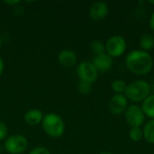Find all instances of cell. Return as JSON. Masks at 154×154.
I'll list each match as a JSON object with an SVG mask.
<instances>
[{
  "instance_id": "21",
  "label": "cell",
  "mask_w": 154,
  "mask_h": 154,
  "mask_svg": "<svg viewBox=\"0 0 154 154\" xmlns=\"http://www.w3.org/2000/svg\"><path fill=\"white\" fill-rule=\"evenodd\" d=\"M29 154H51V152L49 151V149L42 147V146H38L33 148Z\"/></svg>"
},
{
  "instance_id": "24",
  "label": "cell",
  "mask_w": 154,
  "mask_h": 154,
  "mask_svg": "<svg viewBox=\"0 0 154 154\" xmlns=\"http://www.w3.org/2000/svg\"><path fill=\"white\" fill-rule=\"evenodd\" d=\"M4 68H5L4 61H3L2 58L0 57V76L2 75V73H3V71H4Z\"/></svg>"
},
{
  "instance_id": "15",
  "label": "cell",
  "mask_w": 154,
  "mask_h": 154,
  "mask_svg": "<svg viewBox=\"0 0 154 154\" xmlns=\"http://www.w3.org/2000/svg\"><path fill=\"white\" fill-rule=\"evenodd\" d=\"M143 131V138L149 143L154 144V119H151L144 125Z\"/></svg>"
},
{
  "instance_id": "29",
  "label": "cell",
  "mask_w": 154,
  "mask_h": 154,
  "mask_svg": "<svg viewBox=\"0 0 154 154\" xmlns=\"http://www.w3.org/2000/svg\"><path fill=\"white\" fill-rule=\"evenodd\" d=\"M153 89H154V81H153Z\"/></svg>"
},
{
  "instance_id": "19",
  "label": "cell",
  "mask_w": 154,
  "mask_h": 154,
  "mask_svg": "<svg viewBox=\"0 0 154 154\" xmlns=\"http://www.w3.org/2000/svg\"><path fill=\"white\" fill-rule=\"evenodd\" d=\"M92 84L88 83L86 81H82L79 80L78 83V90L79 93L83 94V95H88L91 91H92Z\"/></svg>"
},
{
  "instance_id": "11",
  "label": "cell",
  "mask_w": 154,
  "mask_h": 154,
  "mask_svg": "<svg viewBox=\"0 0 154 154\" xmlns=\"http://www.w3.org/2000/svg\"><path fill=\"white\" fill-rule=\"evenodd\" d=\"M58 61L64 68H71L76 65L78 57L72 50L64 49L58 54Z\"/></svg>"
},
{
  "instance_id": "14",
  "label": "cell",
  "mask_w": 154,
  "mask_h": 154,
  "mask_svg": "<svg viewBox=\"0 0 154 154\" xmlns=\"http://www.w3.org/2000/svg\"><path fill=\"white\" fill-rule=\"evenodd\" d=\"M140 47L143 51H148L154 48V35L152 33L146 32L142 35L139 41Z\"/></svg>"
},
{
  "instance_id": "28",
  "label": "cell",
  "mask_w": 154,
  "mask_h": 154,
  "mask_svg": "<svg viewBox=\"0 0 154 154\" xmlns=\"http://www.w3.org/2000/svg\"><path fill=\"white\" fill-rule=\"evenodd\" d=\"M153 67H154V58H153Z\"/></svg>"
},
{
  "instance_id": "25",
  "label": "cell",
  "mask_w": 154,
  "mask_h": 154,
  "mask_svg": "<svg viewBox=\"0 0 154 154\" xmlns=\"http://www.w3.org/2000/svg\"><path fill=\"white\" fill-rule=\"evenodd\" d=\"M99 154H113L110 152H107V151H104V152H101Z\"/></svg>"
},
{
  "instance_id": "4",
  "label": "cell",
  "mask_w": 154,
  "mask_h": 154,
  "mask_svg": "<svg viewBox=\"0 0 154 154\" xmlns=\"http://www.w3.org/2000/svg\"><path fill=\"white\" fill-rule=\"evenodd\" d=\"M4 148L8 153L22 154L28 148V141L22 134H14L5 139Z\"/></svg>"
},
{
  "instance_id": "26",
  "label": "cell",
  "mask_w": 154,
  "mask_h": 154,
  "mask_svg": "<svg viewBox=\"0 0 154 154\" xmlns=\"http://www.w3.org/2000/svg\"><path fill=\"white\" fill-rule=\"evenodd\" d=\"M2 46V39H1V36H0V48Z\"/></svg>"
},
{
  "instance_id": "17",
  "label": "cell",
  "mask_w": 154,
  "mask_h": 154,
  "mask_svg": "<svg viewBox=\"0 0 154 154\" xmlns=\"http://www.w3.org/2000/svg\"><path fill=\"white\" fill-rule=\"evenodd\" d=\"M90 50L95 55H99L106 52V45L100 40H94L90 42Z\"/></svg>"
},
{
  "instance_id": "5",
  "label": "cell",
  "mask_w": 154,
  "mask_h": 154,
  "mask_svg": "<svg viewBox=\"0 0 154 154\" xmlns=\"http://www.w3.org/2000/svg\"><path fill=\"white\" fill-rule=\"evenodd\" d=\"M106 52L111 56L112 58H116L122 56L127 48V43L125 39L122 35H113L111 36L106 42Z\"/></svg>"
},
{
  "instance_id": "23",
  "label": "cell",
  "mask_w": 154,
  "mask_h": 154,
  "mask_svg": "<svg viewBox=\"0 0 154 154\" xmlns=\"http://www.w3.org/2000/svg\"><path fill=\"white\" fill-rule=\"evenodd\" d=\"M4 3L6 4V5H18V4H20V1L13 0V1H5Z\"/></svg>"
},
{
  "instance_id": "12",
  "label": "cell",
  "mask_w": 154,
  "mask_h": 154,
  "mask_svg": "<svg viewBox=\"0 0 154 154\" xmlns=\"http://www.w3.org/2000/svg\"><path fill=\"white\" fill-rule=\"evenodd\" d=\"M43 113L39 110V109H31L29 111H27L24 115V122L32 126H35L38 125L40 124H42V120H43Z\"/></svg>"
},
{
  "instance_id": "22",
  "label": "cell",
  "mask_w": 154,
  "mask_h": 154,
  "mask_svg": "<svg viewBox=\"0 0 154 154\" xmlns=\"http://www.w3.org/2000/svg\"><path fill=\"white\" fill-rule=\"evenodd\" d=\"M149 25H150V28L152 29V31L154 32V12L152 14V15H151V17H150Z\"/></svg>"
},
{
  "instance_id": "18",
  "label": "cell",
  "mask_w": 154,
  "mask_h": 154,
  "mask_svg": "<svg viewBox=\"0 0 154 154\" xmlns=\"http://www.w3.org/2000/svg\"><path fill=\"white\" fill-rule=\"evenodd\" d=\"M129 137L133 142H140L143 139V131L141 127H131L129 131Z\"/></svg>"
},
{
  "instance_id": "13",
  "label": "cell",
  "mask_w": 154,
  "mask_h": 154,
  "mask_svg": "<svg viewBox=\"0 0 154 154\" xmlns=\"http://www.w3.org/2000/svg\"><path fill=\"white\" fill-rule=\"evenodd\" d=\"M142 109L150 119H154V94H151L146 99L142 102Z\"/></svg>"
},
{
  "instance_id": "8",
  "label": "cell",
  "mask_w": 154,
  "mask_h": 154,
  "mask_svg": "<svg viewBox=\"0 0 154 154\" xmlns=\"http://www.w3.org/2000/svg\"><path fill=\"white\" fill-rule=\"evenodd\" d=\"M128 107V99L125 94H115L108 102L109 111L116 116L124 114Z\"/></svg>"
},
{
  "instance_id": "16",
  "label": "cell",
  "mask_w": 154,
  "mask_h": 154,
  "mask_svg": "<svg viewBox=\"0 0 154 154\" xmlns=\"http://www.w3.org/2000/svg\"><path fill=\"white\" fill-rule=\"evenodd\" d=\"M127 83L124 79H116L111 83V88L116 94H125Z\"/></svg>"
},
{
  "instance_id": "6",
  "label": "cell",
  "mask_w": 154,
  "mask_h": 154,
  "mask_svg": "<svg viewBox=\"0 0 154 154\" xmlns=\"http://www.w3.org/2000/svg\"><path fill=\"white\" fill-rule=\"evenodd\" d=\"M125 118L131 127H141L145 123L146 116L144 115L142 107L134 104L128 106L125 112Z\"/></svg>"
},
{
  "instance_id": "3",
  "label": "cell",
  "mask_w": 154,
  "mask_h": 154,
  "mask_svg": "<svg viewBox=\"0 0 154 154\" xmlns=\"http://www.w3.org/2000/svg\"><path fill=\"white\" fill-rule=\"evenodd\" d=\"M42 126L46 134L51 138H59L65 132V123L62 117L56 113L44 115Z\"/></svg>"
},
{
  "instance_id": "2",
  "label": "cell",
  "mask_w": 154,
  "mask_h": 154,
  "mask_svg": "<svg viewBox=\"0 0 154 154\" xmlns=\"http://www.w3.org/2000/svg\"><path fill=\"white\" fill-rule=\"evenodd\" d=\"M151 95V86L150 84L142 79L134 80L127 84L125 96L130 101L134 103H140L146 99Z\"/></svg>"
},
{
  "instance_id": "27",
  "label": "cell",
  "mask_w": 154,
  "mask_h": 154,
  "mask_svg": "<svg viewBox=\"0 0 154 154\" xmlns=\"http://www.w3.org/2000/svg\"><path fill=\"white\" fill-rule=\"evenodd\" d=\"M150 3H151L152 5H154V0H151V1H150Z\"/></svg>"
},
{
  "instance_id": "10",
  "label": "cell",
  "mask_w": 154,
  "mask_h": 154,
  "mask_svg": "<svg viewBox=\"0 0 154 154\" xmlns=\"http://www.w3.org/2000/svg\"><path fill=\"white\" fill-rule=\"evenodd\" d=\"M92 63L98 72H106L113 67V58L105 52L99 55H95Z\"/></svg>"
},
{
  "instance_id": "7",
  "label": "cell",
  "mask_w": 154,
  "mask_h": 154,
  "mask_svg": "<svg viewBox=\"0 0 154 154\" xmlns=\"http://www.w3.org/2000/svg\"><path fill=\"white\" fill-rule=\"evenodd\" d=\"M77 75L80 80L93 84L98 77V71L92 61L85 60L80 62L77 67Z\"/></svg>"
},
{
  "instance_id": "20",
  "label": "cell",
  "mask_w": 154,
  "mask_h": 154,
  "mask_svg": "<svg viewBox=\"0 0 154 154\" xmlns=\"http://www.w3.org/2000/svg\"><path fill=\"white\" fill-rule=\"evenodd\" d=\"M8 135V127L7 125L3 122L0 121V142L1 141H5Z\"/></svg>"
},
{
  "instance_id": "9",
  "label": "cell",
  "mask_w": 154,
  "mask_h": 154,
  "mask_svg": "<svg viewBox=\"0 0 154 154\" xmlns=\"http://www.w3.org/2000/svg\"><path fill=\"white\" fill-rule=\"evenodd\" d=\"M109 13V8L106 3L98 1L91 5L89 8V16L93 21H100L105 19Z\"/></svg>"
},
{
  "instance_id": "1",
  "label": "cell",
  "mask_w": 154,
  "mask_h": 154,
  "mask_svg": "<svg viewBox=\"0 0 154 154\" xmlns=\"http://www.w3.org/2000/svg\"><path fill=\"white\" fill-rule=\"evenodd\" d=\"M125 66L133 74L144 76L152 71L153 68V58L148 51L134 50L126 55Z\"/></svg>"
}]
</instances>
